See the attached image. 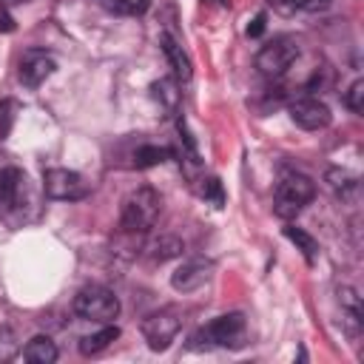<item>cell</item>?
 I'll use <instances>...</instances> for the list:
<instances>
[{"label":"cell","mask_w":364,"mask_h":364,"mask_svg":"<svg viewBox=\"0 0 364 364\" xmlns=\"http://www.w3.org/2000/svg\"><path fill=\"white\" fill-rule=\"evenodd\" d=\"M159 210H162V196L151 188V185H142L136 191H131L125 199H122V210H119V228L125 233H145L156 225L159 219Z\"/></svg>","instance_id":"obj_1"},{"label":"cell","mask_w":364,"mask_h":364,"mask_svg":"<svg viewBox=\"0 0 364 364\" xmlns=\"http://www.w3.org/2000/svg\"><path fill=\"white\" fill-rule=\"evenodd\" d=\"M245 344V316L242 313H225L199 327L191 336V347H242Z\"/></svg>","instance_id":"obj_2"},{"label":"cell","mask_w":364,"mask_h":364,"mask_svg":"<svg viewBox=\"0 0 364 364\" xmlns=\"http://www.w3.org/2000/svg\"><path fill=\"white\" fill-rule=\"evenodd\" d=\"M316 196V182L304 173H284L282 182L276 185V196H273V213L279 219H293L299 216V210Z\"/></svg>","instance_id":"obj_3"},{"label":"cell","mask_w":364,"mask_h":364,"mask_svg":"<svg viewBox=\"0 0 364 364\" xmlns=\"http://www.w3.org/2000/svg\"><path fill=\"white\" fill-rule=\"evenodd\" d=\"M74 313L80 318H88V321H100V324H108L119 316V299L114 296V290L102 287V284H88L82 287L74 301H71Z\"/></svg>","instance_id":"obj_4"},{"label":"cell","mask_w":364,"mask_h":364,"mask_svg":"<svg viewBox=\"0 0 364 364\" xmlns=\"http://www.w3.org/2000/svg\"><path fill=\"white\" fill-rule=\"evenodd\" d=\"M296 57H299V43L293 37H287V34L284 37H273L267 46L259 48L256 68H259L262 77L276 80V77H282L296 63Z\"/></svg>","instance_id":"obj_5"},{"label":"cell","mask_w":364,"mask_h":364,"mask_svg":"<svg viewBox=\"0 0 364 364\" xmlns=\"http://www.w3.org/2000/svg\"><path fill=\"white\" fill-rule=\"evenodd\" d=\"M179 327H182V316H179L176 307H162L156 313H148L139 324L142 338L148 341L151 350H168L171 341L176 338Z\"/></svg>","instance_id":"obj_6"},{"label":"cell","mask_w":364,"mask_h":364,"mask_svg":"<svg viewBox=\"0 0 364 364\" xmlns=\"http://www.w3.org/2000/svg\"><path fill=\"white\" fill-rule=\"evenodd\" d=\"M43 191L46 196L51 199H60V202H74V199H82L88 193V182L77 173V171H68V168H48L43 173Z\"/></svg>","instance_id":"obj_7"},{"label":"cell","mask_w":364,"mask_h":364,"mask_svg":"<svg viewBox=\"0 0 364 364\" xmlns=\"http://www.w3.org/2000/svg\"><path fill=\"white\" fill-rule=\"evenodd\" d=\"M57 63L51 54H46L43 48H28L23 51L20 57V65H17V77L26 88H40L51 74H54Z\"/></svg>","instance_id":"obj_8"},{"label":"cell","mask_w":364,"mask_h":364,"mask_svg":"<svg viewBox=\"0 0 364 364\" xmlns=\"http://www.w3.org/2000/svg\"><path fill=\"white\" fill-rule=\"evenodd\" d=\"M290 119L304 131H321L330 125L333 114L330 108L316 97H299L290 102Z\"/></svg>","instance_id":"obj_9"},{"label":"cell","mask_w":364,"mask_h":364,"mask_svg":"<svg viewBox=\"0 0 364 364\" xmlns=\"http://www.w3.org/2000/svg\"><path fill=\"white\" fill-rule=\"evenodd\" d=\"M210 262L205 259H191V262H182L173 273H171V284L176 293H193L199 290L208 279H210Z\"/></svg>","instance_id":"obj_10"},{"label":"cell","mask_w":364,"mask_h":364,"mask_svg":"<svg viewBox=\"0 0 364 364\" xmlns=\"http://www.w3.org/2000/svg\"><path fill=\"white\" fill-rule=\"evenodd\" d=\"M23 188H26V173L20 168L14 165L0 168V208L3 210H14L20 205Z\"/></svg>","instance_id":"obj_11"},{"label":"cell","mask_w":364,"mask_h":364,"mask_svg":"<svg viewBox=\"0 0 364 364\" xmlns=\"http://www.w3.org/2000/svg\"><path fill=\"white\" fill-rule=\"evenodd\" d=\"M162 51H165V57H168V63H171V68H173V77L182 80V82H188L191 74H193L191 60H188V54L182 51V46H179L171 34H162Z\"/></svg>","instance_id":"obj_12"},{"label":"cell","mask_w":364,"mask_h":364,"mask_svg":"<svg viewBox=\"0 0 364 364\" xmlns=\"http://www.w3.org/2000/svg\"><path fill=\"white\" fill-rule=\"evenodd\" d=\"M23 358L28 364H54L57 361V344L48 336H34L23 347Z\"/></svg>","instance_id":"obj_13"},{"label":"cell","mask_w":364,"mask_h":364,"mask_svg":"<svg viewBox=\"0 0 364 364\" xmlns=\"http://www.w3.org/2000/svg\"><path fill=\"white\" fill-rule=\"evenodd\" d=\"M117 338H119V327L108 321L102 330H97V333L80 338V353H82V355H97V353H102V350H105L111 341H117Z\"/></svg>","instance_id":"obj_14"},{"label":"cell","mask_w":364,"mask_h":364,"mask_svg":"<svg viewBox=\"0 0 364 364\" xmlns=\"http://www.w3.org/2000/svg\"><path fill=\"white\" fill-rule=\"evenodd\" d=\"M284 236L296 245V250H301V256L307 259V264L316 262V256H318V242H316L307 230H301V228H296V225H287V228H284Z\"/></svg>","instance_id":"obj_15"},{"label":"cell","mask_w":364,"mask_h":364,"mask_svg":"<svg viewBox=\"0 0 364 364\" xmlns=\"http://www.w3.org/2000/svg\"><path fill=\"white\" fill-rule=\"evenodd\" d=\"M165 159H171V148H162V145H142L134 154V165L136 168H154V165H159Z\"/></svg>","instance_id":"obj_16"},{"label":"cell","mask_w":364,"mask_h":364,"mask_svg":"<svg viewBox=\"0 0 364 364\" xmlns=\"http://www.w3.org/2000/svg\"><path fill=\"white\" fill-rule=\"evenodd\" d=\"M151 91H154V97H156L168 111H176V105H179V91H176V82H173V80H159V82L151 85Z\"/></svg>","instance_id":"obj_17"},{"label":"cell","mask_w":364,"mask_h":364,"mask_svg":"<svg viewBox=\"0 0 364 364\" xmlns=\"http://www.w3.org/2000/svg\"><path fill=\"white\" fill-rule=\"evenodd\" d=\"M327 182H330V188H333L338 196H347L350 191L358 188V179H355L353 173H347V171H338V168H330V171H327Z\"/></svg>","instance_id":"obj_18"},{"label":"cell","mask_w":364,"mask_h":364,"mask_svg":"<svg viewBox=\"0 0 364 364\" xmlns=\"http://www.w3.org/2000/svg\"><path fill=\"white\" fill-rule=\"evenodd\" d=\"M151 253H154V259H171V256H179L182 253V242L176 239V236H159L154 245H151Z\"/></svg>","instance_id":"obj_19"},{"label":"cell","mask_w":364,"mask_h":364,"mask_svg":"<svg viewBox=\"0 0 364 364\" xmlns=\"http://www.w3.org/2000/svg\"><path fill=\"white\" fill-rule=\"evenodd\" d=\"M338 296H341V304L350 310V316H353V321H364V307H361V299H358V293L353 290V287H341L338 290Z\"/></svg>","instance_id":"obj_20"},{"label":"cell","mask_w":364,"mask_h":364,"mask_svg":"<svg viewBox=\"0 0 364 364\" xmlns=\"http://www.w3.org/2000/svg\"><path fill=\"white\" fill-rule=\"evenodd\" d=\"M344 105H347L353 114H361V111H364V80H355V82L344 91Z\"/></svg>","instance_id":"obj_21"},{"label":"cell","mask_w":364,"mask_h":364,"mask_svg":"<svg viewBox=\"0 0 364 364\" xmlns=\"http://www.w3.org/2000/svg\"><path fill=\"white\" fill-rule=\"evenodd\" d=\"M14 114H17V100H0V139L11 134Z\"/></svg>","instance_id":"obj_22"},{"label":"cell","mask_w":364,"mask_h":364,"mask_svg":"<svg viewBox=\"0 0 364 364\" xmlns=\"http://www.w3.org/2000/svg\"><path fill=\"white\" fill-rule=\"evenodd\" d=\"M287 9H296V11H321L330 6V0H282Z\"/></svg>","instance_id":"obj_23"},{"label":"cell","mask_w":364,"mask_h":364,"mask_svg":"<svg viewBox=\"0 0 364 364\" xmlns=\"http://www.w3.org/2000/svg\"><path fill=\"white\" fill-rule=\"evenodd\" d=\"M94 3L111 14H131L134 11V3H128V0H94Z\"/></svg>","instance_id":"obj_24"},{"label":"cell","mask_w":364,"mask_h":364,"mask_svg":"<svg viewBox=\"0 0 364 364\" xmlns=\"http://www.w3.org/2000/svg\"><path fill=\"white\" fill-rule=\"evenodd\" d=\"M202 193L208 196V199H213V205H222V185H219V179H205V188H202Z\"/></svg>","instance_id":"obj_25"},{"label":"cell","mask_w":364,"mask_h":364,"mask_svg":"<svg viewBox=\"0 0 364 364\" xmlns=\"http://www.w3.org/2000/svg\"><path fill=\"white\" fill-rule=\"evenodd\" d=\"M262 31H264V14H256L253 23L247 26V37H259Z\"/></svg>","instance_id":"obj_26"},{"label":"cell","mask_w":364,"mask_h":364,"mask_svg":"<svg viewBox=\"0 0 364 364\" xmlns=\"http://www.w3.org/2000/svg\"><path fill=\"white\" fill-rule=\"evenodd\" d=\"M148 9V0H136V6H134V11H145Z\"/></svg>","instance_id":"obj_27"}]
</instances>
